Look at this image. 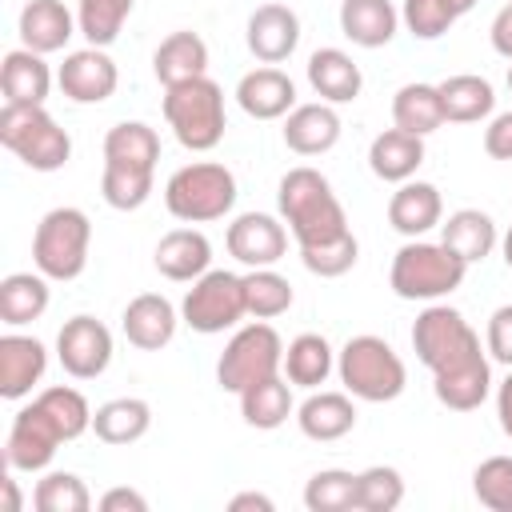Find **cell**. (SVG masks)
I'll list each match as a JSON object with an SVG mask.
<instances>
[{
	"label": "cell",
	"instance_id": "35",
	"mask_svg": "<svg viewBox=\"0 0 512 512\" xmlns=\"http://www.w3.org/2000/svg\"><path fill=\"white\" fill-rule=\"evenodd\" d=\"M160 160V136L144 120H124L108 128L104 136V164H124V168H148L156 172Z\"/></svg>",
	"mask_w": 512,
	"mask_h": 512
},
{
	"label": "cell",
	"instance_id": "30",
	"mask_svg": "<svg viewBox=\"0 0 512 512\" xmlns=\"http://www.w3.org/2000/svg\"><path fill=\"white\" fill-rule=\"evenodd\" d=\"M152 428V408L140 396H116L92 412V432L104 444H136Z\"/></svg>",
	"mask_w": 512,
	"mask_h": 512
},
{
	"label": "cell",
	"instance_id": "1",
	"mask_svg": "<svg viewBox=\"0 0 512 512\" xmlns=\"http://www.w3.org/2000/svg\"><path fill=\"white\" fill-rule=\"evenodd\" d=\"M276 204H280V216H284L292 240L300 244V260L312 276L336 280L356 264L360 248L348 228L344 204L336 200L332 184L316 168H308V164L288 168L280 176Z\"/></svg>",
	"mask_w": 512,
	"mask_h": 512
},
{
	"label": "cell",
	"instance_id": "44",
	"mask_svg": "<svg viewBox=\"0 0 512 512\" xmlns=\"http://www.w3.org/2000/svg\"><path fill=\"white\" fill-rule=\"evenodd\" d=\"M32 500H36L40 512H88L92 508V496H88V488L76 472H48L36 484Z\"/></svg>",
	"mask_w": 512,
	"mask_h": 512
},
{
	"label": "cell",
	"instance_id": "25",
	"mask_svg": "<svg viewBox=\"0 0 512 512\" xmlns=\"http://www.w3.org/2000/svg\"><path fill=\"white\" fill-rule=\"evenodd\" d=\"M296 424L308 440L332 444L356 428V404L348 400V392H312L296 408Z\"/></svg>",
	"mask_w": 512,
	"mask_h": 512
},
{
	"label": "cell",
	"instance_id": "51",
	"mask_svg": "<svg viewBox=\"0 0 512 512\" xmlns=\"http://www.w3.org/2000/svg\"><path fill=\"white\" fill-rule=\"evenodd\" d=\"M228 508H232V512H248V508H256V512H272L276 504H272V496H264V492H240V496L228 500Z\"/></svg>",
	"mask_w": 512,
	"mask_h": 512
},
{
	"label": "cell",
	"instance_id": "29",
	"mask_svg": "<svg viewBox=\"0 0 512 512\" xmlns=\"http://www.w3.org/2000/svg\"><path fill=\"white\" fill-rule=\"evenodd\" d=\"M440 244H448L464 264H476L496 248V220L480 208H460L440 224Z\"/></svg>",
	"mask_w": 512,
	"mask_h": 512
},
{
	"label": "cell",
	"instance_id": "24",
	"mask_svg": "<svg viewBox=\"0 0 512 512\" xmlns=\"http://www.w3.org/2000/svg\"><path fill=\"white\" fill-rule=\"evenodd\" d=\"M212 264V244L204 232L196 228H172L160 244H156V272L168 280H200Z\"/></svg>",
	"mask_w": 512,
	"mask_h": 512
},
{
	"label": "cell",
	"instance_id": "32",
	"mask_svg": "<svg viewBox=\"0 0 512 512\" xmlns=\"http://www.w3.org/2000/svg\"><path fill=\"white\" fill-rule=\"evenodd\" d=\"M48 308V276L44 272H12L0 280V320L8 328L40 320Z\"/></svg>",
	"mask_w": 512,
	"mask_h": 512
},
{
	"label": "cell",
	"instance_id": "40",
	"mask_svg": "<svg viewBox=\"0 0 512 512\" xmlns=\"http://www.w3.org/2000/svg\"><path fill=\"white\" fill-rule=\"evenodd\" d=\"M100 196L116 212H136L152 196V172L148 168H124V164H104L100 176Z\"/></svg>",
	"mask_w": 512,
	"mask_h": 512
},
{
	"label": "cell",
	"instance_id": "9",
	"mask_svg": "<svg viewBox=\"0 0 512 512\" xmlns=\"http://www.w3.org/2000/svg\"><path fill=\"white\" fill-rule=\"evenodd\" d=\"M284 368V340L272 324H244L220 352L216 360V384L224 392H244L248 384L264 380V376H276Z\"/></svg>",
	"mask_w": 512,
	"mask_h": 512
},
{
	"label": "cell",
	"instance_id": "7",
	"mask_svg": "<svg viewBox=\"0 0 512 512\" xmlns=\"http://www.w3.org/2000/svg\"><path fill=\"white\" fill-rule=\"evenodd\" d=\"M164 204L184 224H208L232 212L236 204V176L216 160L184 164L164 184Z\"/></svg>",
	"mask_w": 512,
	"mask_h": 512
},
{
	"label": "cell",
	"instance_id": "33",
	"mask_svg": "<svg viewBox=\"0 0 512 512\" xmlns=\"http://www.w3.org/2000/svg\"><path fill=\"white\" fill-rule=\"evenodd\" d=\"M240 416L244 424L260 428V432H272L280 428L288 416H292V392H288V376H264L256 384H248L240 392Z\"/></svg>",
	"mask_w": 512,
	"mask_h": 512
},
{
	"label": "cell",
	"instance_id": "26",
	"mask_svg": "<svg viewBox=\"0 0 512 512\" xmlns=\"http://www.w3.org/2000/svg\"><path fill=\"white\" fill-rule=\"evenodd\" d=\"M52 88V72L40 52L32 48H12L0 64V92L4 104H44Z\"/></svg>",
	"mask_w": 512,
	"mask_h": 512
},
{
	"label": "cell",
	"instance_id": "21",
	"mask_svg": "<svg viewBox=\"0 0 512 512\" xmlns=\"http://www.w3.org/2000/svg\"><path fill=\"white\" fill-rule=\"evenodd\" d=\"M308 84L324 104H348L360 96L364 76L360 64L340 48H316L308 56Z\"/></svg>",
	"mask_w": 512,
	"mask_h": 512
},
{
	"label": "cell",
	"instance_id": "36",
	"mask_svg": "<svg viewBox=\"0 0 512 512\" xmlns=\"http://www.w3.org/2000/svg\"><path fill=\"white\" fill-rule=\"evenodd\" d=\"M332 368H336L332 344H328L320 332H300V336L284 348V376H288V384H296V388H320Z\"/></svg>",
	"mask_w": 512,
	"mask_h": 512
},
{
	"label": "cell",
	"instance_id": "8",
	"mask_svg": "<svg viewBox=\"0 0 512 512\" xmlns=\"http://www.w3.org/2000/svg\"><path fill=\"white\" fill-rule=\"evenodd\" d=\"M92 220L80 208H52L32 236V264L48 280H76L88 268Z\"/></svg>",
	"mask_w": 512,
	"mask_h": 512
},
{
	"label": "cell",
	"instance_id": "13",
	"mask_svg": "<svg viewBox=\"0 0 512 512\" xmlns=\"http://www.w3.org/2000/svg\"><path fill=\"white\" fill-rule=\"evenodd\" d=\"M56 84L60 92L72 100V104H104L116 84H120V72L112 64V56L104 48H80V52H68L60 72H56Z\"/></svg>",
	"mask_w": 512,
	"mask_h": 512
},
{
	"label": "cell",
	"instance_id": "45",
	"mask_svg": "<svg viewBox=\"0 0 512 512\" xmlns=\"http://www.w3.org/2000/svg\"><path fill=\"white\" fill-rule=\"evenodd\" d=\"M472 492L492 512H512V456H488L472 472Z\"/></svg>",
	"mask_w": 512,
	"mask_h": 512
},
{
	"label": "cell",
	"instance_id": "22",
	"mask_svg": "<svg viewBox=\"0 0 512 512\" xmlns=\"http://www.w3.org/2000/svg\"><path fill=\"white\" fill-rule=\"evenodd\" d=\"M340 140V116L332 104H296L284 120V144L296 156H320L328 148H336Z\"/></svg>",
	"mask_w": 512,
	"mask_h": 512
},
{
	"label": "cell",
	"instance_id": "4",
	"mask_svg": "<svg viewBox=\"0 0 512 512\" xmlns=\"http://www.w3.org/2000/svg\"><path fill=\"white\" fill-rule=\"evenodd\" d=\"M336 372H340V384L356 396V400H368V404H388L404 392L408 384V368L404 360L396 356V348L384 340V336H352L340 356H336Z\"/></svg>",
	"mask_w": 512,
	"mask_h": 512
},
{
	"label": "cell",
	"instance_id": "43",
	"mask_svg": "<svg viewBox=\"0 0 512 512\" xmlns=\"http://www.w3.org/2000/svg\"><path fill=\"white\" fill-rule=\"evenodd\" d=\"M36 400L56 420V428L64 432V440H76V436H84L92 428V408H88L84 392H76L68 384H56V388H44Z\"/></svg>",
	"mask_w": 512,
	"mask_h": 512
},
{
	"label": "cell",
	"instance_id": "31",
	"mask_svg": "<svg viewBox=\"0 0 512 512\" xmlns=\"http://www.w3.org/2000/svg\"><path fill=\"white\" fill-rule=\"evenodd\" d=\"M436 88L444 100V120H452V124H476V120L492 116V108H496V92L484 76L460 72V76L440 80Z\"/></svg>",
	"mask_w": 512,
	"mask_h": 512
},
{
	"label": "cell",
	"instance_id": "20",
	"mask_svg": "<svg viewBox=\"0 0 512 512\" xmlns=\"http://www.w3.org/2000/svg\"><path fill=\"white\" fill-rule=\"evenodd\" d=\"M76 32H80V24L64 8V0H28L20 12V40H24V48H32L40 56L60 52Z\"/></svg>",
	"mask_w": 512,
	"mask_h": 512
},
{
	"label": "cell",
	"instance_id": "37",
	"mask_svg": "<svg viewBox=\"0 0 512 512\" xmlns=\"http://www.w3.org/2000/svg\"><path fill=\"white\" fill-rule=\"evenodd\" d=\"M472 8L476 0H404L400 20L416 40H436Z\"/></svg>",
	"mask_w": 512,
	"mask_h": 512
},
{
	"label": "cell",
	"instance_id": "38",
	"mask_svg": "<svg viewBox=\"0 0 512 512\" xmlns=\"http://www.w3.org/2000/svg\"><path fill=\"white\" fill-rule=\"evenodd\" d=\"M132 12V0H76V24H80V36L92 44V48H108L124 20Z\"/></svg>",
	"mask_w": 512,
	"mask_h": 512
},
{
	"label": "cell",
	"instance_id": "5",
	"mask_svg": "<svg viewBox=\"0 0 512 512\" xmlns=\"http://www.w3.org/2000/svg\"><path fill=\"white\" fill-rule=\"evenodd\" d=\"M468 264L448 248V244H428V240H408L392 256L388 284L400 300H440L464 284Z\"/></svg>",
	"mask_w": 512,
	"mask_h": 512
},
{
	"label": "cell",
	"instance_id": "17",
	"mask_svg": "<svg viewBox=\"0 0 512 512\" xmlns=\"http://www.w3.org/2000/svg\"><path fill=\"white\" fill-rule=\"evenodd\" d=\"M440 220H444V200L440 188L428 180H404L388 200V224L408 240L440 228Z\"/></svg>",
	"mask_w": 512,
	"mask_h": 512
},
{
	"label": "cell",
	"instance_id": "23",
	"mask_svg": "<svg viewBox=\"0 0 512 512\" xmlns=\"http://www.w3.org/2000/svg\"><path fill=\"white\" fill-rule=\"evenodd\" d=\"M424 164V136H412L404 128H388L368 144V168L372 176H380L384 184H404L416 176V168Z\"/></svg>",
	"mask_w": 512,
	"mask_h": 512
},
{
	"label": "cell",
	"instance_id": "41",
	"mask_svg": "<svg viewBox=\"0 0 512 512\" xmlns=\"http://www.w3.org/2000/svg\"><path fill=\"white\" fill-rule=\"evenodd\" d=\"M304 508L308 512H348L356 508V472L324 468L304 484Z\"/></svg>",
	"mask_w": 512,
	"mask_h": 512
},
{
	"label": "cell",
	"instance_id": "16",
	"mask_svg": "<svg viewBox=\"0 0 512 512\" xmlns=\"http://www.w3.org/2000/svg\"><path fill=\"white\" fill-rule=\"evenodd\" d=\"M236 104L252 116V120H280L296 108V84L288 72L280 68H252L240 76L236 84Z\"/></svg>",
	"mask_w": 512,
	"mask_h": 512
},
{
	"label": "cell",
	"instance_id": "34",
	"mask_svg": "<svg viewBox=\"0 0 512 512\" xmlns=\"http://www.w3.org/2000/svg\"><path fill=\"white\" fill-rule=\"evenodd\" d=\"M392 124L412 132V136H428L444 124V100H440V88L436 84H404L396 96H392Z\"/></svg>",
	"mask_w": 512,
	"mask_h": 512
},
{
	"label": "cell",
	"instance_id": "18",
	"mask_svg": "<svg viewBox=\"0 0 512 512\" xmlns=\"http://www.w3.org/2000/svg\"><path fill=\"white\" fill-rule=\"evenodd\" d=\"M48 368V352L36 336L8 332L0 336V396L4 400H24L32 384H40Z\"/></svg>",
	"mask_w": 512,
	"mask_h": 512
},
{
	"label": "cell",
	"instance_id": "42",
	"mask_svg": "<svg viewBox=\"0 0 512 512\" xmlns=\"http://www.w3.org/2000/svg\"><path fill=\"white\" fill-rule=\"evenodd\" d=\"M404 500V476L388 464H372L356 472V508L360 512H392Z\"/></svg>",
	"mask_w": 512,
	"mask_h": 512
},
{
	"label": "cell",
	"instance_id": "12",
	"mask_svg": "<svg viewBox=\"0 0 512 512\" xmlns=\"http://www.w3.org/2000/svg\"><path fill=\"white\" fill-rule=\"evenodd\" d=\"M56 356L68 376L96 380L112 364V332L96 316H72L56 336Z\"/></svg>",
	"mask_w": 512,
	"mask_h": 512
},
{
	"label": "cell",
	"instance_id": "27",
	"mask_svg": "<svg viewBox=\"0 0 512 512\" xmlns=\"http://www.w3.org/2000/svg\"><path fill=\"white\" fill-rule=\"evenodd\" d=\"M400 12L392 0H344L340 4V32L360 48H384L396 36Z\"/></svg>",
	"mask_w": 512,
	"mask_h": 512
},
{
	"label": "cell",
	"instance_id": "54",
	"mask_svg": "<svg viewBox=\"0 0 512 512\" xmlns=\"http://www.w3.org/2000/svg\"><path fill=\"white\" fill-rule=\"evenodd\" d=\"M508 88H512V64H508Z\"/></svg>",
	"mask_w": 512,
	"mask_h": 512
},
{
	"label": "cell",
	"instance_id": "19",
	"mask_svg": "<svg viewBox=\"0 0 512 512\" xmlns=\"http://www.w3.org/2000/svg\"><path fill=\"white\" fill-rule=\"evenodd\" d=\"M120 324L128 344H136L140 352H160L176 336V308L160 292H140L136 300H128Z\"/></svg>",
	"mask_w": 512,
	"mask_h": 512
},
{
	"label": "cell",
	"instance_id": "46",
	"mask_svg": "<svg viewBox=\"0 0 512 512\" xmlns=\"http://www.w3.org/2000/svg\"><path fill=\"white\" fill-rule=\"evenodd\" d=\"M488 352H492V360L512 368V304H504L488 316Z\"/></svg>",
	"mask_w": 512,
	"mask_h": 512
},
{
	"label": "cell",
	"instance_id": "47",
	"mask_svg": "<svg viewBox=\"0 0 512 512\" xmlns=\"http://www.w3.org/2000/svg\"><path fill=\"white\" fill-rule=\"evenodd\" d=\"M484 152L492 160H512V112L492 116V124L484 128Z\"/></svg>",
	"mask_w": 512,
	"mask_h": 512
},
{
	"label": "cell",
	"instance_id": "3",
	"mask_svg": "<svg viewBox=\"0 0 512 512\" xmlns=\"http://www.w3.org/2000/svg\"><path fill=\"white\" fill-rule=\"evenodd\" d=\"M164 120L188 152H212L224 140V88L208 76L164 88Z\"/></svg>",
	"mask_w": 512,
	"mask_h": 512
},
{
	"label": "cell",
	"instance_id": "2",
	"mask_svg": "<svg viewBox=\"0 0 512 512\" xmlns=\"http://www.w3.org/2000/svg\"><path fill=\"white\" fill-rule=\"evenodd\" d=\"M416 360L432 372V392L452 412H472L488 400L492 368L476 328L448 304H428L412 324Z\"/></svg>",
	"mask_w": 512,
	"mask_h": 512
},
{
	"label": "cell",
	"instance_id": "14",
	"mask_svg": "<svg viewBox=\"0 0 512 512\" xmlns=\"http://www.w3.org/2000/svg\"><path fill=\"white\" fill-rule=\"evenodd\" d=\"M228 252L244 268H272L288 252V232L268 212H244L228 224Z\"/></svg>",
	"mask_w": 512,
	"mask_h": 512
},
{
	"label": "cell",
	"instance_id": "6",
	"mask_svg": "<svg viewBox=\"0 0 512 512\" xmlns=\"http://www.w3.org/2000/svg\"><path fill=\"white\" fill-rule=\"evenodd\" d=\"M0 144L24 160L32 172H56L72 156L68 132L44 112V104H4L0 108Z\"/></svg>",
	"mask_w": 512,
	"mask_h": 512
},
{
	"label": "cell",
	"instance_id": "10",
	"mask_svg": "<svg viewBox=\"0 0 512 512\" xmlns=\"http://www.w3.org/2000/svg\"><path fill=\"white\" fill-rule=\"evenodd\" d=\"M180 316L200 336H216V332L232 328L240 316H248L244 276L224 272V268H208L200 280H192V288L180 304Z\"/></svg>",
	"mask_w": 512,
	"mask_h": 512
},
{
	"label": "cell",
	"instance_id": "11",
	"mask_svg": "<svg viewBox=\"0 0 512 512\" xmlns=\"http://www.w3.org/2000/svg\"><path fill=\"white\" fill-rule=\"evenodd\" d=\"M64 444V432L56 428V420L40 408V400L24 404L16 416H12V428H8V444H4V460L12 472H40L52 464L56 448Z\"/></svg>",
	"mask_w": 512,
	"mask_h": 512
},
{
	"label": "cell",
	"instance_id": "52",
	"mask_svg": "<svg viewBox=\"0 0 512 512\" xmlns=\"http://www.w3.org/2000/svg\"><path fill=\"white\" fill-rule=\"evenodd\" d=\"M4 500H8V512H20V492H16L12 476H4Z\"/></svg>",
	"mask_w": 512,
	"mask_h": 512
},
{
	"label": "cell",
	"instance_id": "28",
	"mask_svg": "<svg viewBox=\"0 0 512 512\" xmlns=\"http://www.w3.org/2000/svg\"><path fill=\"white\" fill-rule=\"evenodd\" d=\"M152 72L164 88L208 76V44L196 32H172L168 40H160V48L152 56Z\"/></svg>",
	"mask_w": 512,
	"mask_h": 512
},
{
	"label": "cell",
	"instance_id": "50",
	"mask_svg": "<svg viewBox=\"0 0 512 512\" xmlns=\"http://www.w3.org/2000/svg\"><path fill=\"white\" fill-rule=\"evenodd\" d=\"M496 416H500L504 436L512 440V372H508V376H504V384L496 388Z\"/></svg>",
	"mask_w": 512,
	"mask_h": 512
},
{
	"label": "cell",
	"instance_id": "49",
	"mask_svg": "<svg viewBox=\"0 0 512 512\" xmlns=\"http://www.w3.org/2000/svg\"><path fill=\"white\" fill-rule=\"evenodd\" d=\"M488 36H492V48H496L504 60H512V0L496 12V20H492Z\"/></svg>",
	"mask_w": 512,
	"mask_h": 512
},
{
	"label": "cell",
	"instance_id": "48",
	"mask_svg": "<svg viewBox=\"0 0 512 512\" xmlns=\"http://www.w3.org/2000/svg\"><path fill=\"white\" fill-rule=\"evenodd\" d=\"M100 508L104 512H148V500L136 488H108L100 496Z\"/></svg>",
	"mask_w": 512,
	"mask_h": 512
},
{
	"label": "cell",
	"instance_id": "15",
	"mask_svg": "<svg viewBox=\"0 0 512 512\" xmlns=\"http://www.w3.org/2000/svg\"><path fill=\"white\" fill-rule=\"evenodd\" d=\"M244 40H248V52L260 60V64H280L296 52L300 44V16L288 8V4H260L252 16H248V28H244Z\"/></svg>",
	"mask_w": 512,
	"mask_h": 512
},
{
	"label": "cell",
	"instance_id": "39",
	"mask_svg": "<svg viewBox=\"0 0 512 512\" xmlns=\"http://www.w3.org/2000/svg\"><path fill=\"white\" fill-rule=\"evenodd\" d=\"M244 300H248V316L272 320L292 308V284L276 268H252L244 276Z\"/></svg>",
	"mask_w": 512,
	"mask_h": 512
},
{
	"label": "cell",
	"instance_id": "53",
	"mask_svg": "<svg viewBox=\"0 0 512 512\" xmlns=\"http://www.w3.org/2000/svg\"><path fill=\"white\" fill-rule=\"evenodd\" d=\"M504 264H508V268H512V228H508V232H504Z\"/></svg>",
	"mask_w": 512,
	"mask_h": 512
}]
</instances>
